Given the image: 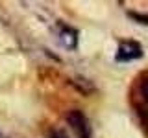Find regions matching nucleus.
Returning <instances> with one entry per match:
<instances>
[{
    "instance_id": "nucleus-4",
    "label": "nucleus",
    "mask_w": 148,
    "mask_h": 138,
    "mask_svg": "<svg viewBox=\"0 0 148 138\" xmlns=\"http://www.w3.org/2000/svg\"><path fill=\"white\" fill-rule=\"evenodd\" d=\"M128 15L132 17L133 20H137L139 24H148V15H141V13H133V11H130Z\"/></svg>"
},
{
    "instance_id": "nucleus-5",
    "label": "nucleus",
    "mask_w": 148,
    "mask_h": 138,
    "mask_svg": "<svg viewBox=\"0 0 148 138\" xmlns=\"http://www.w3.org/2000/svg\"><path fill=\"white\" fill-rule=\"evenodd\" d=\"M141 89H143V96H145V99L148 101V79H146L145 83H143V87H141Z\"/></svg>"
},
{
    "instance_id": "nucleus-6",
    "label": "nucleus",
    "mask_w": 148,
    "mask_h": 138,
    "mask_svg": "<svg viewBox=\"0 0 148 138\" xmlns=\"http://www.w3.org/2000/svg\"><path fill=\"white\" fill-rule=\"evenodd\" d=\"M50 138H67V135L61 133V131H54L52 135H50Z\"/></svg>"
},
{
    "instance_id": "nucleus-3",
    "label": "nucleus",
    "mask_w": 148,
    "mask_h": 138,
    "mask_svg": "<svg viewBox=\"0 0 148 138\" xmlns=\"http://www.w3.org/2000/svg\"><path fill=\"white\" fill-rule=\"evenodd\" d=\"M61 43L67 46V48H76L78 44V37H76V31L74 30H69V28H65V30L61 31Z\"/></svg>"
},
{
    "instance_id": "nucleus-1",
    "label": "nucleus",
    "mask_w": 148,
    "mask_h": 138,
    "mask_svg": "<svg viewBox=\"0 0 148 138\" xmlns=\"http://www.w3.org/2000/svg\"><path fill=\"white\" fill-rule=\"evenodd\" d=\"M67 122H69V125L72 127V131L80 138H92L89 120H87V116L82 110H76V109L71 110V112L67 114Z\"/></svg>"
},
{
    "instance_id": "nucleus-2",
    "label": "nucleus",
    "mask_w": 148,
    "mask_h": 138,
    "mask_svg": "<svg viewBox=\"0 0 148 138\" xmlns=\"http://www.w3.org/2000/svg\"><path fill=\"white\" fill-rule=\"evenodd\" d=\"M143 57V48L141 44L133 43V41H128V43H120L119 50H117V59L119 63H128V61H135V59Z\"/></svg>"
}]
</instances>
